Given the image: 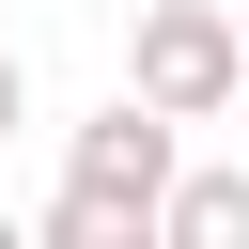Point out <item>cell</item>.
Segmentation results:
<instances>
[{
    "label": "cell",
    "mask_w": 249,
    "mask_h": 249,
    "mask_svg": "<svg viewBox=\"0 0 249 249\" xmlns=\"http://www.w3.org/2000/svg\"><path fill=\"white\" fill-rule=\"evenodd\" d=\"M171 171H187V124H171L156 93L78 109V124H62V202H47V249H140V233H156V202H171Z\"/></svg>",
    "instance_id": "cell-1"
},
{
    "label": "cell",
    "mask_w": 249,
    "mask_h": 249,
    "mask_svg": "<svg viewBox=\"0 0 249 249\" xmlns=\"http://www.w3.org/2000/svg\"><path fill=\"white\" fill-rule=\"evenodd\" d=\"M124 93H156L171 124H218V109L249 93V31H233L218 0H156V16L124 31Z\"/></svg>",
    "instance_id": "cell-2"
},
{
    "label": "cell",
    "mask_w": 249,
    "mask_h": 249,
    "mask_svg": "<svg viewBox=\"0 0 249 249\" xmlns=\"http://www.w3.org/2000/svg\"><path fill=\"white\" fill-rule=\"evenodd\" d=\"M156 249H249V171H171Z\"/></svg>",
    "instance_id": "cell-3"
},
{
    "label": "cell",
    "mask_w": 249,
    "mask_h": 249,
    "mask_svg": "<svg viewBox=\"0 0 249 249\" xmlns=\"http://www.w3.org/2000/svg\"><path fill=\"white\" fill-rule=\"evenodd\" d=\"M16 124H31V62L0 47V140H16Z\"/></svg>",
    "instance_id": "cell-4"
}]
</instances>
